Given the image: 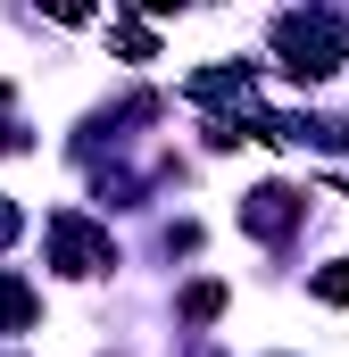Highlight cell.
Wrapping results in <instances>:
<instances>
[{"label": "cell", "mask_w": 349, "mask_h": 357, "mask_svg": "<svg viewBox=\"0 0 349 357\" xmlns=\"http://www.w3.org/2000/svg\"><path fill=\"white\" fill-rule=\"evenodd\" d=\"M17 233H25V208H17V199H0V250H8Z\"/></svg>", "instance_id": "ba28073f"}, {"label": "cell", "mask_w": 349, "mask_h": 357, "mask_svg": "<svg viewBox=\"0 0 349 357\" xmlns=\"http://www.w3.org/2000/svg\"><path fill=\"white\" fill-rule=\"evenodd\" d=\"M108 42H117L125 59H150V50H158V42H150V25H133V17H117V25H108Z\"/></svg>", "instance_id": "8992f818"}, {"label": "cell", "mask_w": 349, "mask_h": 357, "mask_svg": "<svg viewBox=\"0 0 349 357\" xmlns=\"http://www.w3.org/2000/svg\"><path fill=\"white\" fill-rule=\"evenodd\" d=\"M34 316H42V299H34V282H25V274H8V266H0V333H25Z\"/></svg>", "instance_id": "277c9868"}, {"label": "cell", "mask_w": 349, "mask_h": 357, "mask_svg": "<svg viewBox=\"0 0 349 357\" xmlns=\"http://www.w3.org/2000/svg\"><path fill=\"white\" fill-rule=\"evenodd\" d=\"M316 299H325V307H341V299H349V258H333V266L316 274Z\"/></svg>", "instance_id": "52a82bcc"}, {"label": "cell", "mask_w": 349, "mask_h": 357, "mask_svg": "<svg viewBox=\"0 0 349 357\" xmlns=\"http://www.w3.org/2000/svg\"><path fill=\"white\" fill-rule=\"evenodd\" d=\"M50 258H59V274H100V266H117V241L100 225H84L75 208H59L50 216Z\"/></svg>", "instance_id": "7a4b0ae2"}, {"label": "cell", "mask_w": 349, "mask_h": 357, "mask_svg": "<svg viewBox=\"0 0 349 357\" xmlns=\"http://www.w3.org/2000/svg\"><path fill=\"white\" fill-rule=\"evenodd\" d=\"M274 50H283V75H291V84H325V75L349 59V25L325 17V8L283 17V25H274Z\"/></svg>", "instance_id": "6da1fadb"}, {"label": "cell", "mask_w": 349, "mask_h": 357, "mask_svg": "<svg viewBox=\"0 0 349 357\" xmlns=\"http://www.w3.org/2000/svg\"><path fill=\"white\" fill-rule=\"evenodd\" d=\"M225 316V282H191L183 291V324H216Z\"/></svg>", "instance_id": "5b68a950"}, {"label": "cell", "mask_w": 349, "mask_h": 357, "mask_svg": "<svg viewBox=\"0 0 349 357\" xmlns=\"http://www.w3.org/2000/svg\"><path fill=\"white\" fill-rule=\"evenodd\" d=\"M299 216H308V199H299L291 183H258V191L242 199V233H258V241H283Z\"/></svg>", "instance_id": "3957f363"}]
</instances>
